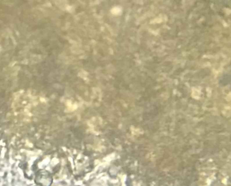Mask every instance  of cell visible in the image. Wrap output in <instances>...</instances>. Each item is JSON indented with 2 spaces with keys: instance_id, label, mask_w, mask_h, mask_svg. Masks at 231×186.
Instances as JSON below:
<instances>
[{
  "instance_id": "1",
  "label": "cell",
  "mask_w": 231,
  "mask_h": 186,
  "mask_svg": "<svg viewBox=\"0 0 231 186\" xmlns=\"http://www.w3.org/2000/svg\"><path fill=\"white\" fill-rule=\"evenodd\" d=\"M53 178L47 171H42L37 175L36 183L42 186H50L52 184Z\"/></svg>"
}]
</instances>
